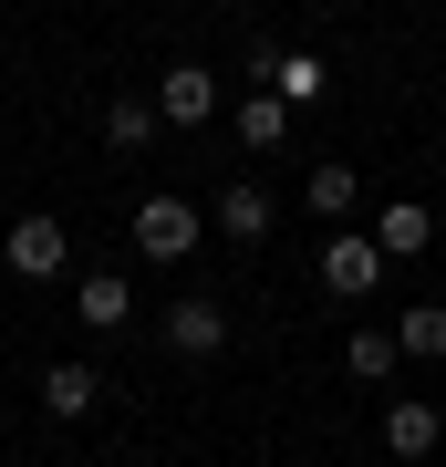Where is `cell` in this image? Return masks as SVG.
I'll return each mask as SVG.
<instances>
[{"label":"cell","instance_id":"11","mask_svg":"<svg viewBox=\"0 0 446 467\" xmlns=\"http://www.w3.org/2000/svg\"><path fill=\"white\" fill-rule=\"evenodd\" d=\"M395 343L415 353V364H436V353H446V312H436V301H415V312H395Z\"/></svg>","mask_w":446,"mask_h":467},{"label":"cell","instance_id":"15","mask_svg":"<svg viewBox=\"0 0 446 467\" xmlns=\"http://www.w3.org/2000/svg\"><path fill=\"white\" fill-rule=\"evenodd\" d=\"M104 135H115V146H146V135H156V104L146 94H115V104H104Z\"/></svg>","mask_w":446,"mask_h":467},{"label":"cell","instance_id":"9","mask_svg":"<svg viewBox=\"0 0 446 467\" xmlns=\"http://www.w3.org/2000/svg\"><path fill=\"white\" fill-rule=\"evenodd\" d=\"M125 312H135V291H125V270H83V322H94V333H115Z\"/></svg>","mask_w":446,"mask_h":467},{"label":"cell","instance_id":"2","mask_svg":"<svg viewBox=\"0 0 446 467\" xmlns=\"http://www.w3.org/2000/svg\"><path fill=\"white\" fill-rule=\"evenodd\" d=\"M322 281H332V301H364V291L384 281V250H374V239H343V229H332V239H322Z\"/></svg>","mask_w":446,"mask_h":467},{"label":"cell","instance_id":"7","mask_svg":"<svg viewBox=\"0 0 446 467\" xmlns=\"http://www.w3.org/2000/svg\"><path fill=\"white\" fill-rule=\"evenodd\" d=\"M42 405H52V416H63V426H83V416H94V405H104V384L83 374V364H52V374H42Z\"/></svg>","mask_w":446,"mask_h":467},{"label":"cell","instance_id":"4","mask_svg":"<svg viewBox=\"0 0 446 467\" xmlns=\"http://www.w3.org/2000/svg\"><path fill=\"white\" fill-rule=\"evenodd\" d=\"M156 115H166V125H208V115H218V73L177 63V73H166V94H156Z\"/></svg>","mask_w":446,"mask_h":467},{"label":"cell","instance_id":"14","mask_svg":"<svg viewBox=\"0 0 446 467\" xmlns=\"http://www.w3.org/2000/svg\"><path fill=\"white\" fill-rule=\"evenodd\" d=\"M322 84H332V73L312 63V52H281V73H270V94H281V104H312Z\"/></svg>","mask_w":446,"mask_h":467},{"label":"cell","instance_id":"5","mask_svg":"<svg viewBox=\"0 0 446 467\" xmlns=\"http://www.w3.org/2000/svg\"><path fill=\"white\" fill-rule=\"evenodd\" d=\"M374 250L384 260H415V250H436V218H426V198H395L374 218Z\"/></svg>","mask_w":446,"mask_h":467},{"label":"cell","instance_id":"8","mask_svg":"<svg viewBox=\"0 0 446 467\" xmlns=\"http://www.w3.org/2000/svg\"><path fill=\"white\" fill-rule=\"evenodd\" d=\"M301 198H312V218H322V229H343V218H353V198H364V177H353V167H312V177H301Z\"/></svg>","mask_w":446,"mask_h":467},{"label":"cell","instance_id":"10","mask_svg":"<svg viewBox=\"0 0 446 467\" xmlns=\"http://www.w3.org/2000/svg\"><path fill=\"white\" fill-rule=\"evenodd\" d=\"M436 436H446V426H436V405H395V416H384V447H395V457H426Z\"/></svg>","mask_w":446,"mask_h":467},{"label":"cell","instance_id":"13","mask_svg":"<svg viewBox=\"0 0 446 467\" xmlns=\"http://www.w3.org/2000/svg\"><path fill=\"white\" fill-rule=\"evenodd\" d=\"M218 229L229 239H270V198L260 187H229V198H218Z\"/></svg>","mask_w":446,"mask_h":467},{"label":"cell","instance_id":"1","mask_svg":"<svg viewBox=\"0 0 446 467\" xmlns=\"http://www.w3.org/2000/svg\"><path fill=\"white\" fill-rule=\"evenodd\" d=\"M198 250V208L187 198H146L135 208V260H187Z\"/></svg>","mask_w":446,"mask_h":467},{"label":"cell","instance_id":"6","mask_svg":"<svg viewBox=\"0 0 446 467\" xmlns=\"http://www.w3.org/2000/svg\"><path fill=\"white\" fill-rule=\"evenodd\" d=\"M166 343L177 353H218L229 343V312H218V301H177V312H166Z\"/></svg>","mask_w":446,"mask_h":467},{"label":"cell","instance_id":"12","mask_svg":"<svg viewBox=\"0 0 446 467\" xmlns=\"http://www.w3.org/2000/svg\"><path fill=\"white\" fill-rule=\"evenodd\" d=\"M239 135H249V146H281V135H291V104L281 94H239Z\"/></svg>","mask_w":446,"mask_h":467},{"label":"cell","instance_id":"16","mask_svg":"<svg viewBox=\"0 0 446 467\" xmlns=\"http://www.w3.org/2000/svg\"><path fill=\"white\" fill-rule=\"evenodd\" d=\"M395 353H405L395 333H353V343H343V364H353V374L374 384V374H395Z\"/></svg>","mask_w":446,"mask_h":467},{"label":"cell","instance_id":"3","mask_svg":"<svg viewBox=\"0 0 446 467\" xmlns=\"http://www.w3.org/2000/svg\"><path fill=\"white\" fill-rule=\"evenodd\" d=\"M63 260H73V229H63V218H21V229H11V270H21V281H52Z\"/></svg>","mask_w":446,"mask_h":467}]
</instances>
